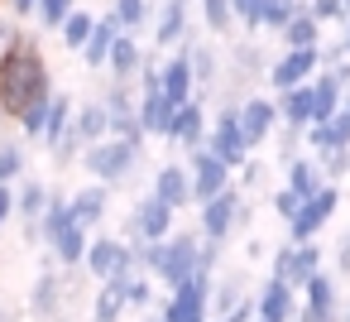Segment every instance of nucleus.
Instances as JSON below:
<instances>
[{
	"label": "nucleus",
	"mask_w": 350,
	"mask_h": 322,
	"mask_svg": "<svg viewBox=\"0 0 350 322\" xmlns=\"http://www.w3.org/2000/svg\"><path fill=\"white\" fill-rule=\"evenodd\" d=\"M53 97V77H49V63H44V49L15 29L10 44L0 49V116L5 121H20L34 101Z\"/></svg>",
	"instance_id": "f257e3e1"
},
{
	"label": "nucleus",
	"mask_w": 350,
	"mask_h": 322,
	"mask_svg": "<svg viewBox=\"0 0 350 322\" xmlns=\"http://www.w3.org/2000/svg\"><path fill=\"white\" fill-rule=\"evenodd\" d=\"M139 159H144V149H139V140H96V145H87V154H82V164H87V173L96 178V183H106V188H116V183H125L135 169H139Z\"/></svg>",
	"instance_id": "f03ea898"
},
{
	"label": "nucleus",
	"mask_w": 350,
	"mask_h": 322,
	"mask_svg": "<svg viewBox=\"0 0 350 322\" xmlns=\"http://www.w3.org/2000/svg\"><path fill=\"white\" fill-rule=\"evenodd\" d=\"M245 221H250V207H245V197H240L235 183L202 202V236L206 240H230V231H240Z\"/></svg>",
	"instance_id": "7ed1b4c3"
},
{
	"label": "nucleus",
	"mask_w": 350,
	"mask_h": 322,
	"mask_svg": "<svg viewBox=\"0 0 350 322\" xmlns=\"http://www.w3.org/2000/svg\"><path fill=\"white\" fill-rule=\"evenodd\" d=\"M336 207H340V188H336V183H326L321 193L302 197V207H297L293 221H288V240H293V245H297V240H317L321 226L336 216Z\"/></svg>",
	"instance_id": "20e7f679"
},
{
	"label": "nucleus",
	"mask_w": 350,
	"mask_h": 322,
	"mask_svg": "<svg viewBox=\"0 0 350 322\" xmlns=\"http://www.w3.org/2000/svg\"><path fill=\"white\" fill-rule=\"evenodd\" d=\"M202 236H192V231H183V236H168L163 240V264H159V274L154 279H163L168 288H178V284H187L197 269H202Z\"/></svg>",
	"instance_id": "39448f33"
},
{
	"label": "nucleus",
	"mask_w": 350,
	"mask_h": 322,
	"mask_svg": "<svg viewBox=\"0 0 350 322\" xmlns=\"http://www.w3.org/2000/svg\"><path fill=\"white\" fill-rule=\"evenodd\" d=\"M101 106H106V135L111 140H139L144 145V130H139V97L130 92V82H111V92L101 97Z\"/></svg>",
	"instance_id": "423d86ee"
},
{
	"label": "nucleus",
	"mask_w": 350,
	"mask_h": 322,
	"mask_svg": "<svg viewBox=\"0 0 350 322\" xmlns=\"http://www.w3.org/2000/svg\"><path fill=\"white\" fill-rule=\"evenodd\" d=\"M206 149H211L226 169H240V164L250 159V145H245V135H240L235 106H221V111H216V121L206 125Z\"/></svg>",
	"instance_id": "0eeeda50"
},
{
	"label": "nucleus",
	"mask_w": 350,
	"mask_h": 322,
	"mask_svg": "<svg viewBox=\"0 0 350 322\" xmlns=\"http://www.w3.org/2000/svg\"><path fill=\"white\" fill-rule=\"evenodd\" d=\"M82 264H87V274H92V279H130V274H135L130 240H116V236L92 240V245H87V255H82Z\"/></svg>",
	"instance_id": "6e6552de"
},
{
	"label": "nucleus",
	"mask_w": 350,
	"mask_h": 322,
	"mask_svg": "<svg viewBox=\"0 0 350 322\" xmlns=\"http://www.w3.org/2000/svg\"><path fill=\"white\" fill-rule=\"evenodd\" d=\"M206 303H211V274L197 269L187 284L173 288V298L163 303V322H206Z\"/></svg>",
	"instance_id": "1a4fd4ad"
},
{
	"label": "nucleus",
	"mask_w": 350,
	"mask_h": 322,
	"mask_svg": "<svg viewBox=\"0 0 350 322\" xmlns=\"http://www.w3.org/2000/svg\"><path fill=\"white\" fill-rule=\"evenodd\" d=\"M317 269H321V245H317V240H297V245L288 240V245L273 255V264H269V274L283 279V284H293V288H302Z\"/></svg>",
	"instance_id": "9d476101"
},
{
	"label": "nucleus",
	"mask_w": 350,
	"mask_h": 322,
	"mask_svg": "<svg viewBox=\"0 0 350 322\" xmlns=\"http://www.w3.org/2000/svg\"><path fill=\"white\" fill-rule=\"evenodd\" d=\"M173 236V207L159 202L154 193L135 202L130 221H125V240H168Z\"/></svg>",
	"instance_id": "9b49d317"
},
{
	"label": "nucleus",
	"mask_w": 350,
	"mask_h": 322,
	"mask_svg": "<svg viewBox=\"0 0 350 322\" xmlns=\"http://www.w3.org/2000/svg\"><path fill=\"white\" fill-rule=\"evenodd\" d=\"M317 49H321V44H317ZM317 49H288L273 68H264L269 87H273V92H288V87L312 82V73H321V53H317Z\"/></svg>",
	"instance_id": "f8f14e48"
},
{
	"label": "nucleus",
	"mask_w": 350,
	"mask_h": 322,
	"mask_svg": "<svg viewBox=\"0 0 350 322\" xmlns=\"http://www.w3.org/2000/svg\"><path fill=\"white\" fill-rule=\"evenodd\" d=\"M235 121H240L245 145L254 149V145H264V140L278 130V106H273L269 97H245V101L235 106Z\"/></svg>",
	"instance_id": "ddd939ff"
},
{
	"label": "nucleus",
	"mask_w": 350,
	"mask_h": 322,
	"mask_svg": "<svg viewBox=\"0 0 350 322\" xmlns=\"http://www.w3.org/2000/svg\"><path fill=\"white\" fill-rule=\"evenodd\" d=\"M187 178H192V202L202 207L206 197H216L221 188H230V169L202 145V149H192V169H187Z\"/></svg>",
	"instance_id": "4468645a"
},
{
	"label": "nucleus",
	"mask_w": 350,
	"mask_h": 322,
	"mask_svg": "<svg viewBox=\"0 0 350 322\" xmlns=\"http://www.w3.org/2000/svg\"><path fill=\"white\" fill-rule=\"evenodd\" d=\"M293 317H297V288L269 274V284L254 298V317L250 322H293Z\"/></svg>",
	"instance_id": "2eb2a0df"
},
{
	"label": "nucleus",
	"mask_w": 350,
	"mask_h": 322,
	"mask_svg": "<svg viewBox=\"0 0 350 322\" xmlns=\"http://www.w3.org/2000/svg\"><path fill=\"white\" fill-rule=\"evenodd\" d=\"M168 140H178L183 149H202V145H206V106H202V97H187V101L173 111Z\"/></svg>",
	"instance_id": "dca6fc26"
},
{
	"label": "nucleus",
	"mask_w": 350,
	"mask_h": 322,
	"mask_svg": "<svg viewBox=\"0 0 350 322\" xmlns=\"http://www.w3.org/2000/svg\"><path fill=\"white\" fill-rule=\"evenodd\" d=\"M106 207H111V188H106V183H96V188H77V193L68 197L72 226H82V231L101 226V221H106Z\"/></svg>",
	"instance_id": "f3484780"
},
{
	"label": "nucleus",
	"mask_w": 350,
	"mask_h": 322,
	"mask_svg": "<svg viewBox=\"0 0 350 322\" xmlns=\"http://www.w3.org/2000/svg\"><path fill=\"white\" fill-rule=\"evenodd\" d=\"M297 293L307 298V303H297L302 312H312V317H336V322H340V293H336V279H331V274L317 269Z\"/></svg>",
	"instance_id": "a211bd4d"
},
{
	"label": "nucleus",
	"mask_w": 350,
	"mask_h": 322,
	"mask_svg": "<svg viewBox=\"0 0 350 322\" xmlns=\"http://www.w3.org/2000/svg\"><path fill=\"white\" fill-rule=\"evenodd\" d=\"M259 73H264L259 49H254V44H240V49L230 53V97H226V106H240V101H245V87H250Z\"/></svg>",
	"instance_id": "6ab92c4d"
},
{
	"label": "nucleus",
	"mask_w": 350,
	"mask_h": 322,
	"mask_svg": "<svg viewBox=\"0 0 350 322\" xmlns=\"http://www.w3.org/2000/svg\"><path fill=\"white\" fill-rule=\"evenodd\" d=\"M159 87H163V97L173 101V106H183L187 97H197V87H192V63H187V49H178L163 68H159Z\"/></svg>",
	"instance_id": "aec40b11"
},
{
	"label": "nucleus",
	"mask_w": 350,
	"mask_h": 322,
	"mask_svg": "<svg viewBox=\"0 0 350 322\" xmlns=\"http://www.w3.org/2000/svg\"><path fill=\"white\" fill-rule=\"evenodd\" d=\"M63 293H68V284L58 279V269H44L39 284H34V293H29V312H34L39 322H53V317L63 312Z\"/></svg>",
	"instance_id": "412c9836"
},
{
	"label": "nucleus",
	"mask_w": 350,
	"mask_h": 322,
	"mask_svg": "<svg viewBox=\"0 0 350 322\" xmlns=\"http://www.w3.org/2000/svg\"><path fill=\"white\" fill-rule=\"evenodd\" d=\"M154 197L168 202L173 212L187 207V202H192V178H187V169H183V164H163V169L154 173Z\"/></svg>",
	"instance_id": "4be33fe9"
},
{
	"label": "nucleus",
	"mask_w": 350,
	"mask_h": 322,
	"mask_svg": "<svg viewBox=\"0 0 350 322\" xmlns=\"http://www.w3.org/2000/svg\"><path fill=\"white\" fill-rule=\"evenodd\" d=\"M139 63H144V49L135 44V34H116V44H111V53H106V68H111V77L116 82H135V73H139Z\"/></svg>",
	"instance_id": "5701e85b"
},
{
	"label": "nucleus",
	"mask_w": 350,
	"mask_h": 322,
	"mask_svg": "<svg viewBox=\"0 0 350 322\" xmlns=\"http://www.w3.org/2000/svg\"><path fill=\"white\" fill-rule=\"evenodd\" d=\"M135 111H139V130H144V135H163V140H168V125H173V111H178V106H173L163 92H139V106H135Z\"/></svg>",
	"instance_id": "b1692460"
},
{
	"label": "nucleus",
	"mask_w": 350,
	"mask_h": 322,
	"mask_svg": "<svg viewBox=\"0 0 350 322\" xmlns=\"http://www.w3.org/2000/svg\"><path fill=\"white\" fill-rule=\"evenodd\" d=\"M278 121L283 125H293V130H307L312 125V82H302V87H288V92H278Z\"/></svg>",
	"instance_id": "393cba45"
},
{
	"label": "nucleus",
	"mask_w": 350,
	"mask_h": 322,
	"mask_svg": "<svg viewBox=\"0 0 350 322\" xmlns=\"http://www.w3.org/2000/svg\"><path fill=\"white\" fill-rule=\"evenodd\" d=\"M187 39V0H163L154 15V44H183Z\"/></svg>",
	"instance_id": "a878e982"
},
{
	"label": "nucleus",
	"mask_w": 350,
	"mask_h": 322,
	"mask_svg": "<svg viewBox=\"0 0 350 322\" xmlns=\"http://www.w3.org/2000/svg\"><path fill=\"white\" fill-rule=\"evenodd\" d=\"M302 135H307V149H312V154H326V149H350V125H345L340 116L317 121V125H307Z\"/></svg>",
	"instance_id": "bb28decb"
},
{
	"label": "nucleus",
	"mask_w": 350,
	"mask_h": 322,
	"mask_svg": "<svg viewBox=\"0 0 350 322\" xmlns=\"http://www.w3.org/2000/svg\"><path fill=\"white\" fill-rule=\"evenodd\" d=\"M288 188H293L297 197H312V193H321V188H326V173H321L317 154H312V159H302V154H293V159H288Z\"/></svg>",
	"instance_id": "cd10ccee"
},
{
	"label": "nucleus",
	"mask_w": 350,
	"mask_h": 322,
	"mask_svg": "<svg viewBox=\"0 0 350 322\" xmlns=\"http://www.w3.org/2000/svg\"><path fill=\"white\" fill-rule=\"evenodd\" d=\"M278 34H283V44H288V49H317V44H321V20L302 5V10L278 29Z\"/></svg>",
	"instance_id": "c85d7f7f"
},
{
	"label": "nucleus",
	"mask_w": 350,
	"mask_h": 322,
	"mask_svg": "<svg viewBox=\"0 0 350 322\" xmlns=\"http://www.w3.org/2000/svg\"><path fill=\"white\" fill-rule=\"evenodd\" d=\"M340 97H345V87H340L331 73L312 77V125H317V121H331V116L340 111Z\"/></svg>",
	"instance_id": "c756f323"
},
{
	"label": "nucleus",
	"mask_w": 350,
	"mask_h": 322,
	"mask_svg": "<svg viewBox=\"0 0 350 322\" xmlns=\"http://www.w3.org/2000/svg\"><path fill=\"white\" fill-rule=\"evenodd\" d=\"M106 130H111V125H106V106H101V101H92V106H77V111H72V135L82 140V149H87V145H96V140H106Z\"/></svg>",
	"instance_id": "7c9ffc66"
},
{
	"label": "nucleus",
	"mask_w": 350,
	"mask_h": 322,
	"mask_svg": "<svg viewBox=\"0 0 350 322\" xmlns=\"http://www.w3.org/2000/svg\"><path fill=\"white\" fill-rule=\"evenodd\" d=\"M125 284L130 279H101V293L92 303V317L96 322H120V312H125Z\"/></svg>",
	"instance_id": "2f4dec72"
},
{
	"label": "nucleus",
	"mask_w": 350,
	"mask_h": 322,
	"mask_svg": "<svg viewBox=\"0 0 350 322\" xmlns=\"http://www.w3.org/2000/svg\"><path fill=\"white\" fill-rule=\"evenodd\" d=\"M116 34H120V25H116L111 15H106V20H96V25H92V39L82 44V58H87L92 68H106V53H111Z\"/></svg>",
	"instance_id": "473e14b6"
},
{
	"label": "nucleus",
	"mask_w": 350,
	"mask_h": 322,
	"mask_svg": "<svg viewBox=\"0 0 350 322\" xmlns=\"http://www.w3.org/2000/svg\"><path fill=\"white\" fill-rule=\"evenodd\" d=\"M187 63H192V87H197V92H211V87L221 82V58H216L211 49H202V44L192 49V44H187Z\"/></svg>",
	"instance_id": "72a5a7b5"
},
{
	"label": "nucleus",
	"mask_w": 350,
	"mask_h": 322,
	"mask_svg": "<svg viewBox=\"0 0 350 322\" xmlns=\"http://www.w3.org/2000/svg\"><path fill=\"white\" fill-rule=\"evenodd\" d=\"M72 111H77V106H72L63 92H53V97H49V121H44V145H49V149H53V145L63 140V130L72 125Z\"/></svg>",
	"instance_id": "f704fd0d"
},
{
	"label": "nucleus",
	"mask_w": 350,
	"mask_h": 322,
	"mask_svg": "<svg viewBox=\"0 0 350 322\" xmlns=\"http://www.w3.org/2000/svg\"><path fill=\"white\" fill-rule=\"evenodd\" d=\"M34 226H39V240H49V245H53V240H58V236H63V231L72 226V212H68V197H49V207H44V216H39Z\"/></svg>",
	"instance_id": "c9c22d12"
},
{
	"label": "nucleus",
	"mask_w": 350,
	"mask_h": 322,
	"mask_svg": "<svg viewBox=\"0 0 350 322\" xmlns=\"http://www.w3.org/2000/svg\"><path fill=\"white\" fill-rule=\"evenodd\" d=\"M87 245H92V240H87V231H82V226H68L49 250H53V260H58V264L77 269V264H82V255H87Z\"/></svg>",
	"instance_id": "e433bc0d"
},
{
	"label": "nucleus",
	"mask_w": 350,
	"mask_h": 322,
	"mask_svg": "<svg viewBox=\"0 0 350 322\" xmlns=\"http://www.w3.org/2000/svg\"><path fill=\"white\" fill-rule=\"evenodd\" d=\"M250 293H245V274H230V279H221V284H211V303H206V312H216V317H226L235 303H245Z\"/></svg>",
	"instance_id": "4c0bfd02"
},
{
	"label": "nucleus",
	"mask_w": 350,
	"mask_h": 322,
	"mask_svg": "<svg viewBox=\"0 0 350 322\" xmlns=\"http://www.w3.org/2000/svg\"><path fill=\"white\" fill-rule=\"evenodd\" d=\"M49 188L44 183H25V188H15V212L25 216V221H39L44 216V207H49Z\"/></svg>",
	"instance_id": "58836bf2"
},
{
	"label": "nucleus",
	"mask_w": 350,
	"mask_h": 322,
	"mask_svg": "<svg viewBox=\"0 0 350 322\" xmlns=\"http://www.w3.org/2000/svg\"><path fill=\"white\" fill-rule=\"evenodd\" d=\"M297 10H302V0H264V5H259V29H273L278 34Z\"/></svg>",
	"instance_id": "ea45409f"
},
{
	"label": "nucleus",
	"mask_w": 350,
	"mask_h": 322,
	"mask_svg": "<svg viewBox=\"0 0 350 322\" xmlns=\"http://www.w3.org/2000/svg\"><path fill=\"white\" fill-rule=\"evenodd\" d=\"M111 20H116L125 34H135V29L149 20V0H116V5H111Z\"/></svg>",
	"instance_id": "a19ab883"
},
{
	"label": "nucleus",
	"mask_w": 350,
	"mask_h": 322,
	"mask_svg": "<svg viewBox=\"0 0 350 322\" xmlns=\"http://www.w3.org/2000/svg\"><path fill=\"white\" fill-rule=\"evenodd\" d=\"M92 25H96V20H92L87 10H72V15H68V20L58 25V29H63V44H68V49L77 53V49H82V44L92 39Z\"/></svg>",
	"instance_id": "79ce46f5"
},
{
	"label": "nucleus",
	"mask_w": 350,
	"mask_h": 322,
	"mask_svg": "<svg viewBox=\"0 0 350 322\" xmlns=\"http://www.w3.org/2000/svg\"><path fill=\"white\" fill-rule=\"evenodd\" d=\"M25 173V149L20 140H0V183H15Z\"/></svg>",
	"instance_id": "37998d69"
},
{
	"label": "nucleus",
	"mask_w": 350,
	"mask_h": 322,
	"mask_svg": "<svg viewBox=\"0 0 350 322\" xmlns=\"http://www.w3.org/2000/svg\"><path fill=\"white\" fill-rule=\"evenodd\" d=\"M77 10V0H39L34 5V15H39V25H49V29H58L68 15Z\"/></svg>",
	"instance_id": "c03bdc74"
},
{
	"label": "nucleus",
	"mask_w": 350,
	"mask_h": 322,
	"mask_svg": "<svg viewBox=\"0 0 350 322\" xmlns=\"http://www.w3.org/2000/svg\"><path fill=\"white\" fill-rule=\"evenodd\" d=\"M202 20H206L211 34H226L230 20H235V15H230V0H202Z\"/></svg>",
	"instance_id": "a18cd8bd"
},
{
	"label": "nucleus",
	"mask_w": 350,
	"mask_h": 322,
	"mask_svg": "<svg viewBox=\"0 0 350 322\" xmlns=\"http://www.w3.org/2000/svg\"><path fill=\"white\" fill-rule=\"evenodd\" d=\"M44 121H49V97H44V101H34V106L20 116V130H25V140H44Z\"/></svg>",
	"instance_id": "49530a36"
},
{
	"label": "nucleus",
	"mask_w": 350,
	"mask_h": 322,
	"mask_svg": "<svg viewBox=\"0 0 350 322\" xmlns=\"http://www.w3.org/2000/svg\"><path fill=\"white\" fill-rule=\"evenodd\" d=\"M317 164H321L326 183H336V178L350 173V149H326V154H317Z\"/></svg>",
	"instance_id": "de8ad7c7"
},
{
	"label": "nucleus",
	"mask_w": 350,
	"mask_h": 322,
	"mask_svg": "<svg viewBox=\"0 0 350 322\" xmlns=\"http://www.w3.org/2000/svg\"><path fill=\"white\" fill-rule=\"evenodd\" d=\"M307 10L321 25H336V20H345V0H307Z\"/></svg>",
	"instance_id": "09e8293b"
},
{
	"label": "nucleus",
	"mask_w": 350,
	"mask_h": 322,
	"mask_svg": "<svg viewBox=\"0 0 350 322\" xmlns=\"http://www.w3.org/2000/svg\"><path fill=\"white\" fill-rule=\"evenodd\" d=\"M259 5H264V0H230V15H235L245 29H259Z\"/></svg>",
	"instance_id": "8fccbe9b"
},
{
	"label": "nucleus",
	"mask_w": 350,
	"mask_h": 322,
	"mask_svg": "<svg viewBox=\"0 0 350 322\" xmlns=\"http://www.w3.org/2000/svg\"><path fill=\"white\" fill-rule=\"evenodd\" d=\"M125 308H149V279L130 274V284H125Z\"/></svg>",
	"instance_id": "3c124183"
},
{
	"label": "nucleus",
	"mask_w": 350,
	"mask_h": 322,
	"mask_svg": "<svg viewBox=\"0 0 350 322\" xmlns=\"http://www.w3.org/2000/svg\"><path fill=\"white\" fill-rule=\"evenodd\" d=\"M297 207H302V197H297L293 188H278V193H273V212H278L283 221H293V212H297Z\"/></svg>",
	"instance_id": "603ef678"
},
{
	"label": "nucleus",
	"mask_w": 350,
	"mask_h": 322,
	"mask_svg": "<svg viewBox=\"0 0 350 322\" xmlns=\"http://www.w3.org/2000/svg\"><path fill=\"white\" fill-rule=\"evenodd\" d=\"M10 216H15V188H10V183H0V226H5Z\"/></svg>",
	"instance_id": "864d4df0"
},
{
	"label": "nucleus",
	"mask_w": 350,
	"mask_h": 322,
	"mask_svg": "<svg viewBox=\"0 0 350 322\" xmlns=\"http://www.w3.org/2000/svg\"><path fill=\"white\" fill-rule=\"evenodd\" d=\"M340 274H350V231L340 236Z\"/></svg>",
	"instance_id": "5fc2aeb1"
},
{
	"label": "nucleus",
	"mask_w": 350,
	"mask_h": 322,
	"mask_svg": "<svg viewBox=\"0 0 350 322\" xmlns=\"http://www.w3.org/2000/svg\"><path fill=\"white\" fill-rule=\"evenodd\" d=\"M5 5H10L15 15H34V5H39V0H5Z\"/></svg>",
	"instance_id": "6e6d98bb"
},
{
	"label": "nucleus",
	"mask_w": 350,
	"mask_h": 322,
	"mask_svg": "<svg viewBox=\"0 0 350 322\" xmlns=\"http://www.w3.org/2000/svg\"><path fill=\"white\" fill-rule=\"evenodd\" d=\"M340 25H345V34H340V49H345V58H350V15H345Z\"/></svg>",
	"instance_id": "4d7b16f0"
},
{
	"label": "nucleus",
	"mask_w": 350,
	"mask_h": 322,
	"mask_svg": "<svg viewBox=\"0 0 350 322\" xmlns=\"http://www.w3.org/2000/svg\"><path fill=\"white\" fill-rule=\"evenodd\" d=\"M336 116H340V121H345V125H350V92H345V97H340V111H336Z\"/></svg>",
	"instance_id": "13d9d810"
},
{
	"label": "nucleus",
	"mask_w": 350,
	"mask_h": 322,
	"mask_svg": "<svg viewBox=\"0 0 350 322\" xmlns=\"http://www.w3.org/2000/svg\"><path fill=\"white\" fill-rule=\"evenodd\" d=\"M293 322H336V317H312V312H302V308H297V317H293Z\"/></svg>",
	"instance_id": "bf43d9fd"
},
{
	"label": "nucleus",
	"mask_w": 350,
	"mask_h": 322,
	"mask_svg": "<svg viewBox=\"0 0 350 322\" xmlns=\"http://www.w3.org/2000/svg\"><path fill=\"white\" fill-rule=\"evenodd\" d=\"M10 34H15L10 25H0V44H10Z\"/></svg>",
	"instance_id": "052dcab7"
},
{
	"label": "nucleus",
	"mask_w": 350,
	"mask_h": 322,
	"mask_svg": "<svg viewBox=\"0 0 350 322\" xmlns=\"http://www.w3.org/2000/svg\"><path fill=\"white\" fill-rule=\"evenodd\" d=\"M144 322H163V312H144Z\"/></svg>",
	"instance_id": "680f3d73"
},
{
	"label": "nucleus",
	"mask_w": 350,
	"mask_h": 322,
	"mask_svg": "<svg viewBox=\"0 0 350 322\" xmlns=\"http://www.w3.org/2000/svg\"><path fill=\"white\" fill-rule=\"evenodd\" d=\"M340 322H350V303H345V312H340Z\"/></svg>",
	"instance_id": "e2e57ef3"
},
{
	"label": "nucleus",
	"mask_w": 350,
	"mask_h": 322,
	"mask_svg": "<svg viewBox=\"0 0 350 322\" xmlns=\"http://www.w3.org/2000/svg\"><path fill=\"white\" fill-rule=\"evenodd\" d=\"M53 322H68V317H63V312H58V317H53Z\"/></svg>",
	"instance_id": "0e129e2a"
},
{
	"label": "nucleus",
	"mask_w": 350,
	"mask_h": 322,
	"mask_svg": "<svg viewBox=\"0 0 350 322\" xmlns=\"http://www.w3.org/2000/svg\"><path fill=\"white\" fill-rule=\"evenodd\" d=\"M345 15H350V0H345Z\"/></svg>",
	"instance_id": "69168bd1"
}]
</instances>
